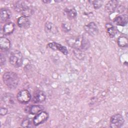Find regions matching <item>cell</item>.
Returning a JSON list of instances; mask_svg holds the SVG:
<instances>
[{"label":"cell","mask_w":128,"mask_h":128,"mask_svg":"<svg viewBox=\"0 0 128 128\" xmlns=\"http://www.w3.org/2000/svg\"><path fill=\"white\" fill-rule=\"evenodd\" d=\"M66 42L70 47L81 51L86 50L90 46L88 40L82 36L68 37L66 39Z\"/></svg>","instance_id":"cell-1"},{"label":"cell","mask_w":128,"mask_h":128,"mask_svg":"<svg viewBox=\"0 0 128 128\" xmlns=\"http://www.w3.org/2000/svg\"><path fill=\"white\" fill-rule=\"evenodd\" d=\"M2 80L4 84L10 90L15 89L19 82L18 76L14 72H6L2 76Z\"/></svg>","instance_id":"cell-2"},{"label":"cell","mask_w":128,"mask_h":128,"mask_svg":"<svg viewBox=\"0 0 128 128\" xmlns=\"http://www.w3.org/2000/svg\"><path fill=\"white\" fill-rule=\"evenodd\" d=\"M9 62L15 68L20 67L23 62V56L21 52L18 50L12 52L9 56Z\"/></svg>","instance_id":"cell-3"},{"label":"cell","mask_w":128,"mask_h":128,"mask_svg":"<svg viewBox=\"0 0 128 128\" xmlns=\"http://www.w3.org/2000/svg\"><path fill=\"white\" fill-rule=\"evenodd\" d=\"M32 96L29 92L26 90H22L20 91L16 96V99L18 101L24 104H27L31 100Z\"/></svg>","instance_id":"cell-4"},{"label":"cell","mask_w":128,"mask_h":128,"mask_svg":"<svg viewBox=\"0 0 128 128\" xmlns=\"http://www.w3.org/2000/svg\"><path fill=\"white\" fill-rule=\"evenodd\" d=\"M124 123L122 116L119 114L112 116L110 118V127L112 128H118L121 127Z\"/></svg>","instance_id":"cell-5"},{"label":"cell","mask_w":128,"mask_h":128,"mask_svg":"<svg viewBox=\"0 0 128 128\" xmlns=\"http://www.w3.org/2000/svg\"><path fill=\"white\" fill-rule=\"evenodd\" d=\"M48 118V114L46 112H40L38 114L33 118V124L36 126H38L45 122Z\"/></svg>","instance_id":"cell-6"},{"label":"cell","mask_w":128,"mask_h":128,"mask_svg":"<svg viewBox=\"0 0 128 128\" xmlns=\"http://www.w3.org/2000/svg\"><path fill=\"white\" fill-rule=\"evenodd\" d=\"M30 4L27 1L18 0L15 2L13 8L16 12L22 14L26 10L31 6Z\"/></svg>","instance_id":"cell-7"},{"label":"cell","mask_w":128,"mask_h":128,"mask_svg":"<svg viewBox=\"0 0 128 128\" xmlns=\"http://www.w3.org/2000/svg\"><path fill=\"white\" fill-rule=\"evenodd\" d=\"M86 32L91 36H96L98 34V29L96 24L94 22H90L84 26Z\"/></svg>","instance_id":"cell-8"},{"label":"cell","mask_w":128,"mask_h":128,"mask_svg":"<svg viewBox=\"0 0 128 128\" xmlns=\"http://www.w3.org/2000/svg\"><path fill=\"white\" fill-rule=\"evenodd\" d=\"M2 102L8 107H12L14 104V98L12 94L4 93L1 97Z\"/></svg>","instance_id":"cell-9"},{"label":"cell","mask_w":128,"mask_h":128,"mask_svg":"<svg viewBox=\"0 0 128 128\" xmlns=\"http://www.w3.org/2000/svg\"><path fill=\"white\" fill-rule=\"evenodd\" d=\"M46 99V95L45 93L41 90H38L34 92L32 101L34 104H40L44 102Z\"/></svg>","instance_id":"cell-10"},{"label":"cell","mask_w":128,"mask_h":128,"mask_svg":"<svg viewBox=\"0 0 128 128\" xmlns=\"http://www.w3.org/2000/svg\"><path fill=\"white\" fill-rule=\"evenodd\" d=\"M46 46L47 48H50L52 50L60 51L61 52L65 55H67L68 54V50L66 48L58 43L56 42H50L47 44Z\"/></svg>","instance_id":"cell-11"},{"label":"cell","mask_w":128,"mask_h":128,"mask_svg":"<svg viewBox=\"0 0 128 128\" xmlns=\"http://www.w3.org/2000/svg\"><path fill=\"white\" fill-rule=\"evenodd\" d=\"M12 16L10 10L6 8H3L0 9V22L4 23L8 22Z\"/></svg>","instance_id":"cell-12"},{"label":"cell","mask_w":128,"mask_h":128,"mask_svg":"<svg viewBox=\"0 0 128 128\" xmlns=\"http://www.w3.org/2000/svg\"><path fill=\"white\" fill-rule=\"evenodd\" d=\"M118 2L116 0L108 1L105 5L104 8L106 12L109 14L113 13L117 8Z\"/></svg>","instance_id":"cell-13"},{"label":"cell","mask_w":128,"mask_h":128,"mask_svg":"<svg viewBox=\"0 0 128 128\" xmlns=\"http://www.w3.org/2000/svg\"><path fill=\"white\" fill-rule=\"evenodd\" d=\"M64 13L70 20L74 19L76 17L77 12L75 8L72 6H68L64 10Z\"/></svg>","instance_id":"cell-14"},{"label":"cell","mask_w":128,"mask_h":128,"mask_svg":"<svg viewBox=\"0 0 128 128\" xmlns=\"http://www.w3.org/2000/svg\"><path fill=\"white\" fill-rule=\"evenodd\" d=\"M128 19L126 14L119 15L115 17L114 19V22L118 26H125L128 24Z\"/></svg>","instance_id":"cell-15"},{"label":"cell","mask_w":128,"mask_h":128,"mask_svg":"<svg viewBox=\"0 0 128 128\" xmlns=\"http://www.w3.org/2000/svg\"><path fill=\"white\" fill-rule=\"evenodd\" d=\"M18 26L22 28H28L30 26V22L29 20L25 16H22L19 17L16 22Z\"/></svg>","instance_id":"cell-16"},{"label":"cell","mask_w":128,"mask_h":128,"mask_svg":"<svg viewBox=\"0 0 128 128\" xmlns=\"http://www.w3.org/2000/svg\"><path fill=\"white\" fill-rule=\"evenodd\" d=\"M11 46L10 40L6 38L1 36L0 38V48L2 50H8Z\"/></svg>","instance_id":"cell-17"},{"label":"cell","mask_w":128,"mask_h":128,"mask_svg":"<svg viewBox=\"0 0 128 128\" xmlns=\"http://www.w3.org/2000/svg\"><path fill=\"white\" fill-rule=\"evenodd\" d=\"M15 28V24L14 22H9L6 24L2 28L3 34L4 35H9L12 34Z\"/></svg>","instance_id":"cell-18"},{"label":"cell","mask_w":128,"mask_h":128,"mask_svg":"<svg viewBox=\"0 0 128 128\" xmlns=\"http://www.w3.org/2000/svg\"><path fill=\"white\" fill-rule=\"evenodd\" d=\"M44 30L48 34H55L58 32L56 26L50 22H47L44 24Z\"/></svg>","instance_id":"cell-19"},{"label":"cell","mask_w":128,"mask_h":128,"mask_svg":"<svg viewBox=\"0 0 128 128\" xmlns=\"http://www.w3.org/2000/svg\"><path fill=\"white\" fill-rule=\"evenodd\" d=\"M106 32L110 38H114L116 34V28L111 24L107 23L105 25Z\"/></svg>","instance_id":"cell-20"},{"label":"cell","mask_w":128,"mask_h":128,"mask_svg":"<svg viewBox=\"0 0 128 128\" xmlns=\"http://www.w3.org/2000/svg\"><path fill=\"white\" fill-rule=\"evenodd\" d=\"M43 107L40 105H33L30 107H28V112L32 114H37L42 111Z\"/></svg>","instance_id":"cell-21"},{"label":"cell","mask_w":128,"mask_h":128,"mask_svg":"<svg viewBox=\"0 0 128 128\" xmlns=\"http://www.w3.org/2000/svg\"><path fill=\"white\" fill-rule=\"evenodd\" d=\"M118 46L120 48H126L128 46V38L124 36H120L117 40Z\"/></svg>","instance_id":"cell-22"},{"label":"cell","mask_w":128,"mask_h":128,"mask_svg":"<svg viewBox=\"0 0 128 128\" xmlns=\"http://www.w3.org/2000/svg\"><path fill=\"white\" fill-rule=\"evenodd\" d=\"M90 2H92L94 8L95 9H98L100 8L102 5L103 1L102 0H92V1H89Z\"/></svg>","instance_id":"cell-23"},{"label":"cell","mask_w":128,"mask_h":128,"mask_svg":"<svg viewBox=\"0 0 128 128\" xmlns=\"http://www.w3.org/2000/svg\"><path fill=\"white\" fill-rule=\"evenodd\" d=\"M30 124V121L28 118L24 119L21 124L22 126L24 128H28Z\"/></svg>","instance_id":"cell-24"},{"label":"cell","mask_w":128,"mask_h":128,"mask_svg":"<svg viewBox=\"0 0 128 128\" xmlns=\"http://www.w3.org/2000/svg\"><path fill=\"white\" fill-rule=\"evenodd\" d=\"M8 113V109L4 107H1L0 108V114L5 116Z\"/></svg>","instance_id":"cell-25"},{"label":"cell","mask_w":128,"mask_h":128,"mask_svg":"<svg viewBox=\"0 0 128 128\" xmlns=\"http://www.w3.org/2000/svg\"><path fill=\"white\" fill-rule=\"evenodd\" d=\"M0 65L2 66L3 64H4L6 60L5 57L2 54H0Z\"/></svg>","instance_id":"cell-26"},{"label":"cell","mask_w":128,"mask_h":128,"mask_svg":"<svg viewBox=\"0 0 128 128\" xmlns=\"http://www.w3.org/2000/svg\"><path fill=\"white\" fill-rule=\"evenodd\" d=\"M125 10V8L124 6H120L118 7V9H117V12L118 13H122V12L124 11Z\"/></svg>","instance_id":"cell-27"},{"label":"cell","mask_w":128,"mask_h":128,"mask_svg":"<svg viewBox=\"0 0 128 128\" xmlns=\"http://www.w3.org/2000/svg\"><path fill=\"white\" fill-rule=\"evenodd\" d=\"M42 2H44V3H50V2H51V1H42Z\"/></svg>","instance_id":"cell-28"}]
</instances>
